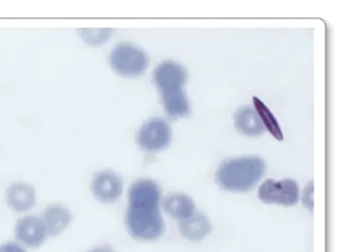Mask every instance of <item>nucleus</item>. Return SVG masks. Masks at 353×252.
<instances>
[{"label":"nucleus","instance_id":"nucleus-1","mask_svg":"<svg viewBox=\"0 0 353 252\" xmlns=\"http://www.w3.org/2000/svg\"><path fill=\"white\" fill-rule=\"evenodd\" d=\"M160 204L158 184L148 179L137 180L132 184L125 213V224L132 237L141 241H154L164 233Z\"/></svg>","mask_w":353,"mask_h":252},{"label":"nucleus","instance_id":"nucleus-2","mask_svg":"<svg viewBox=\"0 0 353 252\" xmlns=\"http://www.w3.org/2000/svg\"><path fill=\"white\" fill-rule=\"evenodd\" d=\"M265 171V161L259 156L227 159L216 171V183L227 191H249L259 183Z\"/></svg>","mask_w":353,"mask_h":252},{"label":"nucleus","instance_id":"nucleus-3","mask_svg":"<svg viewBox=\"0 0 353 252\" xmlns=\"http://www.w3.org/2000/svg\"><path fill=\"white\" fill-rule=\"evenodd\" d=\"M111 67L123 76H137L148 67V56L141 48L131 43H119L109 57Z\"/></svg>","mask_w":353,"mask_h":252},{"label":"nucleus","instance_id":"nucleus-4","mask_svg":"<svg viewBox=\"0 0 353 252\" xmlns=\"http://www.w3.org/2000/svg\"><path fill=\"white\" fill-rule=\"evenodd\" d=\"M258 198L265 204L294 206L299 200V186L293 179H268L260 185Z\"/></svg>","mask_w":353,"mask_h":252},{"label":"nucleus","instance_id":"nucleus-5","mask_svg":"<svg viewBox=\"0 0 353 252\" xmlns=\"http://www.w3.org/2000/svg\"><path fill=\"white\" fill-rule=\"evenodd\" d=\"M172 140L170 126L162 118H152L140 127L137 143L146 152L165 150Z\"/></svg>","mask_w":353,"mask_h":252},{"label":"nucleus","instance_id":"nucleus-6","mask_svg":"<svg viewBox=\"0 0 353 252\" xmlns=\"http://www.w3.org/2000/svg\"><path fill=\"white\" fill-rule=\"evenodd\" d=\"M154 80L161 94L183 90L188 80L187 70L179 62H162L154 72Z\"/></svg>","mask_w":353,"mask_h":252},{"label":"nucleus","instance_id":"nucleus-7","mask_svg":"<svg viewBox=\"0 0 353 252\" xmlns=\"http://www.w3.org/2000/svg\"><path fill=\"white\" fill-rule=\"evenodd\" d=\"M90 188L97 200L105 204H111L117 202L123 194V182L121 176L115 171L106 169L94 176Z\"/></svg>","mask_w":353,"mask_h":252},{"label":"nucleus","instance_id":"nucleus-8","mask_svg":"<svg viewBox=\"0 0 353 252\" xmlns=\"http://www.w3.org/2000/svg\"><path fill=\"white\" fill-rule=\"evenodd\" d=\"M16 239L30 248L40 247L48 238L42 218L28 215L20 219L15 227Z\"/></svg>","mask_w":353,"mask_h":252},{"label":"nucleus","instance_id":"nucleus-9","mask_svg":"<svg viewBox=\"0 0 353 252\" xmlns=\"http://www.w3.org/2000/svg\"><path fill=\"white\" fill-rule=\"evenodd\" d=\"M7 202L15 212H26L36 204V190L30 184L16 182L8 188Z\"/></svg>","mask_w":353,"mask_h":252},{"label":"nucleus","instance_id":"nucleus-10","mask_svg":"<svg viewBox=\"0 0 353 252\" xmlns=\"http://www.w3.org/2000/svg\"><path fill=\"white\" fill-rule=\"evenodd\" d=\"M41 218L48 235H57L69 227L73 216L67 207L61 204H52L45 209Z\"/></svg>","mask_w":353,"mask_h":252},{"label":"nucleus","instance_id":"nucleus-11","mask_svg":"<svg viewBox=\"0 0 353 252\" xmlns=\"http://www.w3.org/2000/svg\"><path fill=\"white\" fill-rule=\"evenodd\" d=\"M179 229L183 238L197 242L205 239L212 233V225L205 215L195 212L188 218L179 221Z\"/></svg>","mask_w":353,"mask_h":252},{"label":"nucleus","instance_id":"nucleus-12","mask_svg":"<svg viewBox=\"0 0 353 252\" xmlns=\"http://www.w3.org/2000/svg\"><path fill=\"white\" fill-rule=\"evenodd\" d=\"M234 125L237 132L250 138L261 136L264 127L253 107L245 105L237 109L234 114Z\"/></svg>","mask_w":353,"mask_h":252},{"label":"nucleus","instance_id":"nucleus-13","mask_svg":"<svg viewBox=\"0 0 353 252\" xmlns=\"http://www.w3.org/2000/svg\"><path fill=\"white\" fill-rule=\"evenodd\" d=\"M163 208L169 216L181 221L196 212L194 200L187 194L171 193L163 200Z\"/></svg>","mask_w":353,"mask_h":252},{"label":"nucleus","instance_id":"nucleus-14","mask_svg":"<svg viewBox=\"0 0 353 252\" xmlns=\"http://www.w3.org/2000/svg\"><path fill=\"white\" fill-rule=\"evenodd\" d=\"M161 95L165 112L169 117L177 119L189 115L190 103L185 90Z\"/></svg>","mask_w":353,"mask_h":252},{"label":"nucleus","instance_id":"nucleus-15","mask_svg":"<svg viewBox=\"0 0 353 252\" xmlns=\"http://www.w3.org/2000/svg\"><path fill=\"white\" fill-rule=\"evenodd\" d=\"M253 103L254 109L257 113L264 129H268L276 140H282L284 138H283L284 136H283L282 129H281L280 124H279L278 120L274 117L272 111L258 97H253Z\"/></svg>","mask_w":353,"mask_h":252},{"label":"nucleus","instance_id":"nucleus-16","mask_svg":"<svg viewBox=\"0 0 353 252\" xmlns=\"http://www.w3.org/2000/svg\"><path fill=\"white\" fill-rule=\"evenodd\" d=\"M79 34L84 43L90 45H101L110 39L112 30L111 29H82L79 31Z\"/></svg>","mask_w":353,"mask_h":252},{"label":"nucleus","instance_id":"nucleus-17","mask_svg":"<svg viewBox=\"0 0 353 252\" xmlns=\"http://www.w3.org/2000/svg\"><path fill=\"white\" fill-rule=\"evenodd\" d=\"M303 204L310 211H313V182H310L303 192Z\"/></svg>","mask_w":353,"mask_h":252},{"label":"nucleus","instance_id":"nucleus-18","mask_svg":"<svg viewBox=\"0 0 353 252\" xmlns=\"http://www.w3.org/2000/svg\"><path fill=\"white\" fill-rule=\"evenodd\" d=\"M0 252H26V250L20 244L8 242L0 246Z\"/></svg>","mask_w":353,"mask_h":252},{"label":"nucleus","instance_id":"nucleus-19","mask_svg":"<svg viewBox=\"0 0 353 252\" xmlns=\"http://www.w3.org/2000/svg\"><path fill=\"white\" fill-rule=\"evenodd\" d=\"M88 252H117L114 249H113L111 246L108 245H103L99 246V247L94 248V249L90 250Z\"/></svg>","mask_w":353,"mask_h":252}]
</instances>
